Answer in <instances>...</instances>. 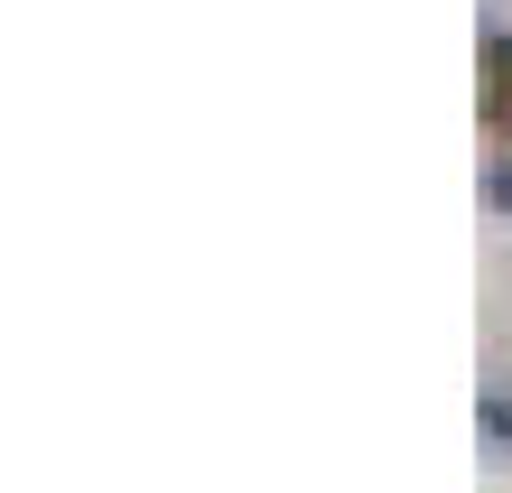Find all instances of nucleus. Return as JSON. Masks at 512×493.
Wrapping results in <instances>:
<instances>
[{
  "label": "nucleus",
  "instance_id": "nucleus-1",
  "mask_svg": "<svg viewBox=\"0 0 512 493\" xmlns=\"http://www.w3.org/2000/svg\"><path fill=\"white\" fill-rule=\"evenodd\" d=\"M494 205H503V214H512V159H503V168H494Z\"/></svg>",
  "mask_w": 512,
  "mask_h": 493
}]
</instances>
